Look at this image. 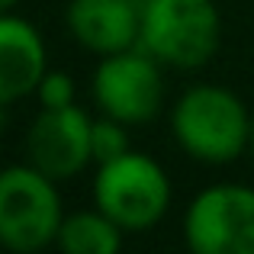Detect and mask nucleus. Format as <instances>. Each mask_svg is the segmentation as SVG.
Here are the masks:
<instances>
[{
	"mask_svg": "<svg viewBox=\"0 0 254 254\" xmlns=\"http://www.w3.org/2000/svg\"><path fill=\"white\" fill-rule=\"evenodd\" d=\"M251 113L232 87L190 84L171 106V135L187 158L222 168L248 151Z\"/></svg>",
	"mask_w": 254,
	"mask_h": 254,
	"instance_id": "nucleus-1",
	"label": "nucleus"
},
{
	"mask_svg": "<svg viewBox=\"0 0 254 254\" xmlns=\"http://www.w3.org/2000/svg\"><path fill=\"white\" fill-rule=\"evenodd\" d=\"M90 193L93 206L103 209L126 235L151 232L158 222H164L174 203V187L164 164L135 148L97 164Z\"/></svg>",
	"mask_w": 254,
	"mask_h": 254,
	"instance_id": "nucleus-2",
	"label": "nucleus"
},
{
	"mask_svg": "<svg viewBox=\"0 0 254 254\" xmlns=\"http://www.w3.org/2000/svg\"><path fill=\"white\" fill-rule=\"evenodd\" d=\"M138 45L164 68L196 71L222 45V13L216 0H142Z\"/></svg>",
	"mask_w": 254,
	"mask_h": 254,
	"instance_id": "nucleus-3",
	"label": "nucleus"
},
{
	"mask_svg": "<svg viewBox=\"0 0 254 254\" xmlns=\"http://www.w3.org/2000/svg\"><path fill=\"white\" fill-rule=\"evenodd\" d=\"M62 222L64 206L58 180L29 161L0 168V248L36 254L58 242Z\"/></svg>",
	"mask_w": 254,
	"mask_h": 254,
	"instance_id": "nucleus-4",
	"label": "nucleus"
},
{
	"mask_svg": "<svg viewBox=\"0 0 254 254\" xmlns=\"http://www.w3.org/2000/svg\"><path fill=\"white\" fill-rule=\"evenodd\" d=\"M164 64L135 45L126 52L103 55L93 68L90 93L103 116L126 126H145L164 106Z\"/></svg>",
	"mask_w": 254,
	"mask_h": 254,
	"instance_id": "nucleus-5",
	"label": "nucleus"
},
{
	"mask_svg": "<svg viewBox=\"0 0 254 254\" xmlns=\"http://www.w3.org/2000/svg\"><path fill=\"white\" fill-rule=\"evenodd\" d=\"M184 238L196 254H254V187H203L184 212Z\"/></svg>",
	"mask_w": 254,
	"mask_h": 254,
	"instance_id": "nucleus-6",
	"label": "nucleus"
},
{
	"mask_svg": "<svg viewBox=\"0 0 254 254\" xmlns=\"http://www.w3.org/2000/svg\"><path fill=\"white\" fill-rule=\"evenodd\" d=\"M90 129L93 119L77 103L62 110H39L26 132V161L58 184L77 177L93 164Z\"/></svg>",
	"mask_w": 254,
	"mask_h": 254,
	"instance_id": "nucleus-7",
	"label": "nucleus"
},
{
	"mask_svg": "<svg viewBox=\"0 0 254 254\" xmlns=\"http://www.w3.org/2000/svg\"><path fill=\"white\" fill-rule=\"evenodd\" d=\"M64 26L81 49L103 58L138 45L142 6L138 0H71Z\"/></svg>",
	"mask_w": 254,
	"mask_h": 254,
	"instance_id": "nucleus-8",
	"label": "nucleus"
},
{
	"mask_svg": "<svg viewBox=\"0 0 254 254\" xmlns=\"http://www.w3.org/2000/svg\"><path fill=\"white\" fill-rule=\"evenodd\" d=\"M49 71V49L36 23L16 13H0V103L13 106L36 93Z\"/></svg>",
	"mask_w": 254,
	"mask_h": 254,
	"instance_id": "nucleus-9",
	"label": "nucleus"
},
{
	"mask_svg": "<svg viewBox=\"0 0 254 254\" xmlns=\"http://www.w3.org/2000/svg\"><path fill=\"white\" fill-rule=\"evenodd\" d=\"M126 242V232L106 216L103 209H81L64 212L58 229V248L64 254H116Z\"/></svg>",
	"mask_w": 254,
	"mask_h": 254,
	"instance_id": "nucleus-10",
	"label": "nucleus"
},
{
	"mask_svg": "<svg viewBox=\"0 0 254 254\" xmlns=\"http://www.w3.org/2000/svg\"><path fill=\"white\" fill-rule=\"evenodd\" d=\"M90 148H93V164H106L113 158L132 151L129 126L100 113V119H93V129H90Z\"/></svg>",
	"mask_w": 254,
	"mask_h": 254,
	"instance_id": "nucleus-11",
	"label": "nucleus"
},
{
	"mask_svg": "<svg viewBox=\"0 0 254 254\" xmlns=\"http://www.w3.org/2000/svg\"><path fill=\"white\" fill-rule=\"evenodd\" d=\"M32 97L39 100L42 110H62V106H74L77 103V81L62 68H49L39 81L36 93Z\"/></svg>",
	"mask_w": 254,
	"mask_h": 254,
	"instance_id": "nucleus-12",
	"label": "nucleus"
},
{
	"mask_svg": "<svg viewBox=\"0 0 254 254\" xmlns=\"http://www.w3.org/2000/svg\"><path fill=\"white\" fill-rule=\"evenodd\" d=\"M6 110H10V106L0 103V132H6V119H10V116H6Z\"/></svg>",
	"mask_w": 254,
	"mask_h": 254,
	"instance_id": "nucleus-13",
	"label": "nucleus"
},
{
	"mask_svg": "<svg viewBox=\"0 0 254 254\" xmlns=\"http://www.w3.org/2000/svg\"><path fill=\"white\" fill-rule=\"evenodd\" d=\"M16 3H19V0H0V13H10Z\"/></svg>",
	"mask_w": 254,
	"mask_h": 254,
	"instance_id": "nucleus-14",
	"label": "nucleus"
},
{
	"mask_svg": "<svg viewBox=\"0 0 254 254\" xmlns=\"http://www.w3.org/2000/svg\"><path fill=\"white\" fill-rule=\"evenodd\" d=\"M248 155L254 158V113H251V145H248Z\"/></svg>",
	"mask_w": 254,
	"mask_h": 254,
	"instance_id": "nucleus-15",
	"label": "nucleus"
},
{
	"mask_svg": "<svg viewBox=\"0 0 254 254\" xmlns=\"http://www.w3.org/2000/svg\"><path fill=\"white\" fill-rule=\"evenodd\" d=\"M138 3H142V0H138Z\"/></svg>",
	"mask_w": 254,
	"mask_h": 254,
	"instance_id": "nucleus-16",
	"label": "nucleus"
}]
</instances>
